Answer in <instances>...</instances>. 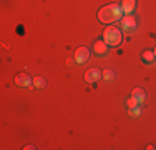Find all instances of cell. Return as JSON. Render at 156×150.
<instances>
[{
    "mask_svg": "<svg viewBox=\"0 0 156 150\" xmlns=\"http://www.w3.org/2000/svg\"><path fill=\"white\" fill-rule=\"evenodd\" d=\"M121 17H123V10L118 3H110L98 10V20L101 24H113V22L121 20Z\"/></svg>",
    "mask_w": 156,
    "mask_h": 150,
    "instance_id": "cell-1",
    "label": "cell"
},
{
    "mask_svg": "<svg viewBox=\"0 0 156 150\" xmlns=\"http://www.w3.org/2000/svg\"><path fill=\"white\" fill-rule=\"evenodd\" d=\"M103 40L106 42L108 47H116L123 40V32L116 25H110V27H106L103 30Z\"/></svg>",
    "mask_w": 156,
    "mask_h": 150,
    "instance_id": "cell-2",
    "label": "cell"
},
{
    "mask_svg": "<svg viewBox=\"0 0 156 150\" xmlns=\"http://www.w3.org/2000/svg\"><path fill=\"white\" fill-rule=\"evenodd\" d=\"M120 27L123 30H126V32H135V30H136V18L133 17L131 13H129V15H123L121 20H120Z\"/></svg>",
    "mask_w": 156,
    "mask_h": 150,
    "instance_id": "cell-3",
    "label": "cell"
},
{
    "mask_svg": "<svg viewBox=\"0 0 156 150\" xmlns=\"http://www.w3.org/2000/svg\"><path fill=\"white\" fill-rule=\"evenodd\" d=\"M90 60V48L87 47H78L75 50V62L76 63H85Z\"/></svg>",
    "mask_w": 156,
    "mask_h": 150,
    "instance_id": "cell-4",
    "label": "cell"
},
{
    "mask_svg": "<svg viewBox=\"0 0 156 150\" xmlns=\"http://www.w3.org/2000/svg\"><path fill=\"white\" fill-rule=\"evenodd\" d=\"M15 84L18 85V87H28L30 84H33V78L30 77L28 73H17L15 75Z\"/></svg>",
    "mask_w": 156,
    "mask_h": 150,
    "instance_id": "cell-5",
    "label": "cell"
},
{
    "mask_svg": "<svg viewBox=\"0 0 156 150\" xmlns=\"http://www.w3.org/2000/svg\"><path fill=\"white\" fill-rule=\"evenodd\" d=\"M85 80H87L88 84H95V82L101 80V70H98V69L88 70V72L85 73Z\"/></svg>",
    "mask_w": 156,
    "mask_h": 150,
    "instance_id": "cell-6",
    "label": "cell"
},
{
    "mask_svg": "<svg viewBox=\"0 0 156 150\" xmlns=\"http://www.w3.org/2000/svg\"><path fill=\"white\" fill-rule=\"evenodd\" d=\"M106 50H108V45H106V42L105 40H96L95 42V45H93V52L96 55H100V57H103V55L106 54Z\"/></svg>",
    "mask_w": 156,
    "mask_h": 150,
    "instance_id": "cell-7",
    "label": "cell"
},
{
    "mask_svg": "<svg viewBox=\"0 0 156 150\" xmlns=\"http://www.w3.org/2000/svg\"><path fill=\"white\" fill-rule=\"evenodd\" d=\"M136 9V0H121V10H123V13L129 15L133 13Z\"/></svg>",
    "mask_w": 156,
    "mask_h": 150,
    "instance_id": "cell-8",
    "label": "cell"
},
{
    "mask_svg": "<svg viewBox=\"0 0 156 150\" xmlns=\"http://www.w3.org/2000/svg\"><path fill=\"white\" fill-rule=\"evenodd\" d=\"M131 97H135V99L138 100L140 103H143V102H144V99H146V93H144V90H143V88L136 87V88H133Z\"/></svg>",
    "mask_w": 156,
    "mask_h": 150,
    "instance_id": "cell-9",
    "label": "cell"
},
{
    "mask_svg": "<svg viewBox=\"0 0 156 150\" xmlns=\"http://www.w3.org/2000/svg\"><path fill=\"white\" fill-rule=\"evenodd\" d=\"M154 52L153 50H144L143 54H141V60L143 62H146V63H153L154 62Z\"/></svg>",
    "mask_w": 156,
    "mask_h": 150,
    "instance_id": "cell-10",
    "label": "cell"
},
{
    "mask_svg": "<svg viewBox=\"0 0 156 150\" xmlns=\"http://www.w3.org/2000/svg\"><path fill=\"white\" fill-rule=\"evenodd\" d=\"M33 87L35 88H45L47 87V80L43 77H35L33 78Z\"/></svg>",
    "mask_w": 156,
    "mask_h": 150,
    "instance_id": "cell-11",
    "label": "cell"
},
{
    "mask_svg": "<svg viewBox=\"0 0 156 150\" xmlns=\"http://www.w3.org/2000/svg\"><path fill=\"white\" fill-rule=\"evenodd\" d=\"M101 77H103V80H106V82H113L115 78H116V75H115L113 70H103Z\"/></svg>",
    "mask_w": 156,
    "mask_h": 150,
    "instance_id": "cell-12",
    "label": "cell"
},
{
    "mask_svg": "<svg viewBox=\"0 0 156 150\" xmlns=\"http://www.w3.org/2000/svg\"><path fill=\"white\" fill-rule=\"evenodd\" d=\"M138 100L135 99V97H129L128 100H126V105H128V108H135V107H138Z\"/></svg>",
    "mask_w": 156,
    "mask_h": 150,
    "instance_id": "cell-13",
    "label": "cell"
},
{
    "mask_svg": "<svg viewBox=\"0 0 156 150\" xmlns=\"http://www.w3.org/2000/svg\"><path fill=\"white\" fill-rule=\"evenodd\" d=\"M128 114L131 117H140L141 115V107H135V108H128Z\"/></svg>",
    "mask_w": 156,
    "mask_h": 150,
    "instance_id": "cell-14",
    "label": "cell"
},
{
    "mask_svg": "<svg viewBox=\"0 0 156 150\" xmlns=\"http://www.w3.org/2000/svg\"><path fill=\"white\" fill-rule=\"evenodd\" d=\"M153 52H154V57H156V48H154V50H153Z\"/></svg>",
    "mask_w": 156,
    "mask_h": 150,
    "instance_id": "cell-15",
    "label": "cell"
}]
</instances>
